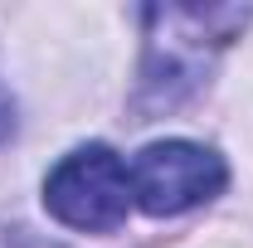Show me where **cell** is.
<instances>
[{
  "label": "cell",
  "mask_w": 253,
  "mask_h": 248,
  "mask_svg": "<svg viewBox=\"0 0 253 248\" xmlns=\"http://www.w3.org/2000/svg\"><path fill=\"white\" fill-rule=\"evenodd\" d=\"M146 59H141V102L170 107L205 78L210 59L253 20L244 5H146Z\"/></svg>",
  "instance_id": "obj_1"
},
{
  "label": "cell",
  "mask_w": 253,
  "mask_h": 248,
  "mask_svg": "<svg viewBox=\"0 0 253 248\" xmlns=\"http://www.w3.org/2000/svg\"><path fill=\"white\" fill-rule=\"evenodd\" d=\"M131 200V170L112 146H73L59 165L44 175V209L83 234H107L126 219Z\"/></svg>",
  "instance_id": "obj_2"
},
{
  "label": "cell",
  "mask_w": 253,
  "mask_h": 248,
  "mask_svg": "<svg viewBox=\"0 0 253 248\" xmlns=\"http://www.w3.org/2000/svg\"><path fill=\"white\" fill-rule=\"evenodd\" d=\"M131 170V200L146 214H185L195 205H210L224 185H229V165L219 151L200 146V141H151L141 146Z\"/></svg>",
  "instance_id": "obj_3"
},
{
  "label": "cell",
  "mask_w": 253,
  "mask_h": 248,
  "mask_svg": "<svg viewBox=\"0 0 253 248\" xmlns=\"http://www.w3.org/2000/svg\"><path fill=\"white\" fill-rule=\"evenodd\" d=\"M0 248H59V244L25 229V224H0Z\"/></svg>",
  "instance_id": "obj_4"
},
{
  "label": "cell",
  "mask_w": 253,
  "mask_h": 248,
  "mask_svg": "<svg viewBox=\"0 0 253 248\" xmlns=\"http://www.w3.org/2000/svg\"><path fill=\"white\" fill-rule=\"evenodd\" d=\"M10 131H15V102H10V93H5V88H0V141H5Z\"/></svg>",
  "instance_id": "obj_5"
}]
</instances>
